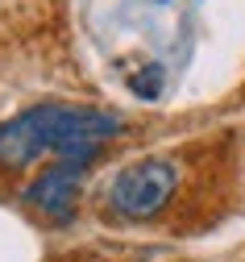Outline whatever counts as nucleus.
<instances>
[{
	"instance_id": "1",
	"label": "nucleus",
	"mask_w": 245,
	"mask_h": 262,
	"mask_svg": "<svg viewBox=\"0 0 245 262\" xmlns=\"http://www.w3.org/2000/svg\"><path fill=\"white\" fill-rule=\"evenodd\" d=\"M117 134H121L117 113L87 108V104H38L0 125V162L25 167L42 154L92 162L96 150Z\"/></svg>"
},
{
	"instance_id": "2",
	"label": "nucleus",
	"mask_w": 245,
	"mask_h": 262,
	"mask_svg": "<svg viewBox=\"0 0 245 262\" xmlns=\"http://www.w3.org/2000/svg\"><path fill=\"white\" fill-rule=\"evenodd\" d=\"M174 191V167L162 158H146V162H133L125 167L113 187H108V204L129 216V221H142V216H154Z\"/></svg>"
},
{
	"instance_id": "3",
	"label": "nucleus",
	"mask_w": 245,
	"mask_h": 262,
	"mask_svg": "<svg viewBox=\"0 0 245 262\" xmlns=\"http://www.w3.org/2000/svg\"><path fill=\"white\" fill-rule=\"evenodd\" d=\"M83 167H87V162H75V158H62V162H54V167H46L38 179L29 183V191H25L29 204L42 208L54 221H66L71 208H75V191H79Z\"/></svg>"
}]
</instances>
